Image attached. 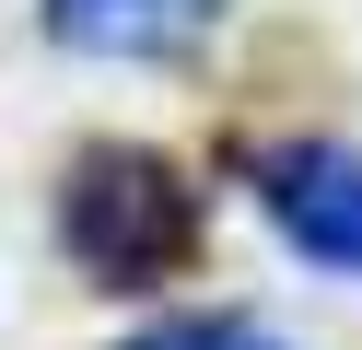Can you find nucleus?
I'll return each instance as SVG.
<instances>
[{"label": "nucleus", "mask_w": 362, "mask_h": 350, "mask_svg": "<svg viewBox=\"0 0 362 350\" xmlns=\"http://www.w3.org/2000/svg\"><path fill=\"white\" fill-rule=\"evenodd\" d=\"M59 245H71V269L94 280V292H152V280L187 269V245H199V199H187V175H175L164 152L105 140V152L71 163Z\"/></svg>", "instance_id": "nucleus-1"}, {"label": "nucleus", "mask_w": 362, "mask_h": 350, "mask_svg": "<svg viewBox=\"0 0 362 350\" xmlns=\"http://www.w3.org/2000/svg\"><path fill=\"white\" fill-rule=\"evenodd\" d=\"M257 210L281 222V245H304L315 269L362 280V152L351 140H292L257 163Z\"/></svg>", "instance_id": "nucleus-2"}, {"label": "nucleus", "mask_w": 362, "mask_h": 350, "mask_svg": "<svg viewBox=\"0 0 362 350\" xmlns=\"http://www.w3.org/2000/svg\"><path fill=\"white\" fill-rule=\"evenodd\" d=\"M222 23V0H47V35L82 59H175Z\"/></svg>", "instance_id": "nucleus-3"}, {"label": "nucleus", "mask_w": 362, "mask_h": 350, "mask_svg": "<svg viewBox=\"0 0 362 350\" xmlns=\"http://www.w3.org/2000/svg\"><path fill=\"white\" fill-rule=\"evenodd\" d=\"M129 350H281V339L245 327V315H175V327H152V339H129Z\"/></svg>", "instance_id": "nucleus-4"}]
</instances>
